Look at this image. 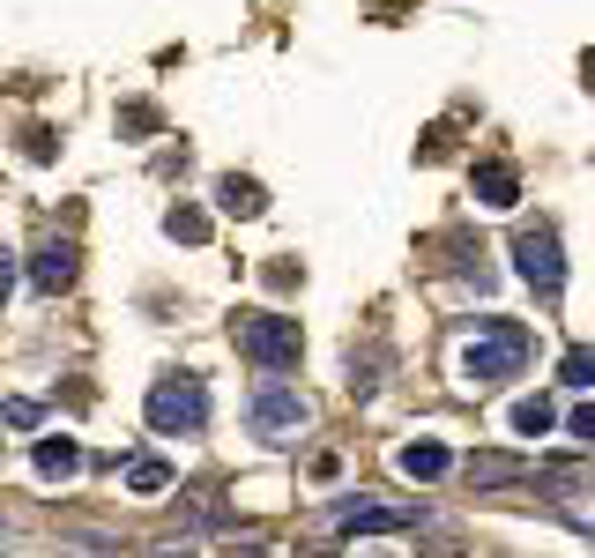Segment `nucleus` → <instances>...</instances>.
<instances>
[{"instance_id": "nucleus-3", "label": "nucleus", "mask_w": 595, "mask_h": 558, "mask_svg": "<svg viewBox=\"0 0 595 558\" xmlns=\"http://www.w3.org/2000/svg\"><path fill=\"white\" fill-rule=\"evenodd\" d=\"M149 432H202V417H209V387H202V373H165V380L149 387Z\"/></svg>"}, {"instance_id": "nucleus-8", "label": "nucleus", "mask_w": 595, "mask_h": 558, "mask_svg": "<svg viewBox=\"0 0 595 558\" xmlns=\"http://www.w3.org/2000/svg\"><path fill=\"white\" fill-rule=\"evenodd\" d=\"M394 470H402V476H417V484H439V476L454 470V454H447L439 439H410V447L394 454Z\"/></svg>"}, {"instance_id": "nucleus-21", "label": "nucleus", "mask_w": 595, "mask_h": 558, "mask_svg": "<svg viewBox=\"0 0 595 558\" xmlns=\"http://www.w3.org/2000/svg\"><path fill=\"white\" fill-rule=\"evenodd\" d=\"M373 558H387V551H373Z\"/></svg>"}, {"instance_id": "nucleus-16", "label": "nucleus", "mask_w": 595, "mask_h": 558, "mask_svg": "<svg viewBox=\"0 0 595 558\" xmlns=\"http://www.w3.org/2000/svg\"><path fill=\"white\" fill-rule=\"evenodd\" d=\"M127 484H134V492H165V484H171V470L157 462V454H142V462H127Z\"/></svg>"}, {"instance_id": "nucleus-18", "label": "nucleus", "mask_w": 595, "mask_h": 558, "mask_svg": "<svg viewBox=\"0 0 595 558\" xmlns=\"http://www.w3.org/2000/svg\"><path fill=\"white\" fill-rule=\"evenodd\" d=\"M8 291H15V254L0 246V305H8Z\"/></svg>"}, {"instance_id": "nucleus-13", "label": "nucleus", "mask_w": 595, "mask_h": 558, "mask_svg": "<svg viewBox=\"0 0 595 558\" xmlns=\"http://www.w3.org/2000/svg\"><path fill=\"white\" fill-rule=\"evenodd\" d=\"M551 425H558V410L544 402V395H529V402H513V432H521V439H544Z\"/></svg>"}, {"instance_id": "nucleus-7", "label": "nucleus", "mask_w": 595, "mask_h": 558, "mask_svg": "<svg viewBox=\"0 0 595 558\" xmlns=\"http://www.w3.org/2000/svg\"><path fill=\"white\" fill-rule=\"evenodd\" d=\"M75 276H83V254L68 239H45L38 254H31V283L38 291H75Z\"/></svg>"}, {"instance_id": "nucleus-2", "label": "nucleus", "mask_w": 595, "mask_h": 558, "mask_svg": "<svg viewBox=\"0 0 595 558\" xmlns=\"http://www.w3.org/2000/svg\"><path fill=\"white\" fill-rule=\"evenodd\" d=\"M239 350L254 357L260 373H291L298 357H305V336H298V320H283V313H239Z\"/></svg>"}, {"instance_id": "nucleus-10", "label": "nucleus", "mask_w": 595, "mask_h": 558, "mask_svg": "<svg viewBox=\"0 0 595 558\" xmlns=\"http://www.w3.org/2000/svg\"><path fill=\"white\" fill-rule=\"evenodd\" d=\"M476 202H484V209H513V202H521L513 165H499V157H491V165H476Z\"/></svg>"}, {"instance_id": "nucleus-19", "label": "nucleus", "mask_w": 595, "mask_h": 558, "mask_svg": "<svg viewBox=\"0 0 595 558\" xmlns=\"http://www.w3.org/2000/svg\"><path fill=\"white\" fill-rule=\"evenodd\" d=\"M149 558H194V551H149Z\"/></svg>"}, {"instance_id": "nucleus-11", "label": "nucleus", "mask_w": 595, "mask_h": 558, "mask_svg": "<svg viewBox=\"0 0 595 558\" xmlns=\"http://www.w3.org/2000/svg\"><path fill=\"white\" fill-rule=\"evenodd\" d=\"M216 202H223V216H268V194H260L254 179H239V172L216 179Z\"/></svg>"}, {"instance_id": "nucleus-4", "label": "nucleus", "mask_w": 595, "mask_h": 558, "mask_svg": "<svg viewBox=\"0 0 595 558\" xmlns=\"http://www.w3.org/2000/svg\"><path fill=\"white\" fill-rule=\"evenodd\" d=\"M305 417H313V402H305L298 387H283V380H260L254 402H246V425H254V439H268V447H283Z\"/></svg>"}, {"instance_id": "nucleus-1", "label": "nucleus", "mask_w": 595, "mask_h": 558, "mask_svg": "<svg viewBox=\"0 0 595 558\" xmlns=\"http://www.w3.org/2000/svg\"><path fill=\"white\" fill-rule=\"evenodd\" d=\"M529 350H536V336L521 328V320H476V343L462 350V380L469 387H499V380H513L521 365H529Z\"/></svg>"}, {"instance_id": "nucleus-14", "label": "nucleus", "mask_w": 595, "mask_h": 558, "mask_svg": "<svg viewBox=\"0 0 595 558\" xmlns=\"http://www.w3.org/2000/svg\"><path fill=\"white\" fill-rule=\"evenodd\" d=\"M165 231L179 246H202V239H209V216L194 209V202H179V209H165Z\"/></svg>"}, {"instance_id": "nucleus-17", "label": "nucleus", "mask_w": 595, "mask_h": 558, "mask_svg": "<svg viewBox=\"0 0 595 558\" xmlns=\"http://www.w3.org/2000/svg\"><path fill=\"white\" fill-rule=\"evenodd\" d=\"M566 432H573V447H588V439H595V410H588V402H581V410L566 417Z\"/></svg>"}, {"instance_id": "nucleus-9", "label": "nucleus", "mask_w": 595, "mask_h": 558, "mask_svg": "<svg viewBox=\"0 0 595 558\" xmlns=\"http://www.w3.org/2000/svg\"><path fill=\"white\" fill-rule=\"evenodd\" d=\"M469 484H476V492H499V484H521V476H529V462H521V454H469Z\"/></svg>"}, {"instance_id": "nucleus-20", "label": "nucleus", "mask_w": 595, "mask_h": 558, "mask_svg": "<svg viewBox=\"0 0 595 558\" xmlns=\"http://www.w3.org/2000/svg\"><path fill=\"white\" fill-rule=\"evenodd\" d=\"M432 558H462V551H432Z\"/></svg>"}, {"instance_id": "nucleus-15", "label": "nucleus", "mask_w": 595, "mask_h": 558, "mask_svg": "<svg viewBox=\"0 0 595 558\" xmlns=\"http://www.w3.org/2000/svg\"><path fill=\"white\" fill-rule=\"evenodd\" d=\"M558 380H566L573 395H581V387L595 380V350H566V357H558Z\"/></svg>"}, {"instance_id": "nucleus-5", "label": "nucleus", "mask_w": 595, "mask_h": 558, "mask_svg": "<svg viewBox=\"0 0 595 558\" xmlns=\"http://www.w3.org/2000/svg\"><path fill=\"white\" fill-rule=\"evenodd\" d=\"M513 260H521V283H529L536 299H558V291H566V254H558V231H551V223L521 231V239H513Z\"/></svg>"}, {"instance_id": "nucleus-12", "label": "nucleus", "mask_w": 595, "mask_h": 558, "mask_svg": "<svg viewBox=\"0 0 595 558\" xmlns=\"http://www.w3.org/2000/svg\"><path fill=\"white\" fill-rule=\"evenodd\" d=\"M75 470H83V447L75 439H60V432L38 439V476H75Z\"/></svg>"}, {"instance_id": "nucleus-6", "label": "nucleus", "mask_w": 595, "mask_h": 558, "mask_svg": "<svg viewBox=\"0 0 595 558\" xmlns=\"http://www.w3.org/2000/svg\"><path fill=\"white\" fill-rule=\"evenodd\" d=\"M328 521H336L342 536H387V529H417V521H432V514L425 507H365V499H342Z\"/></svg>"}]
</instances>
